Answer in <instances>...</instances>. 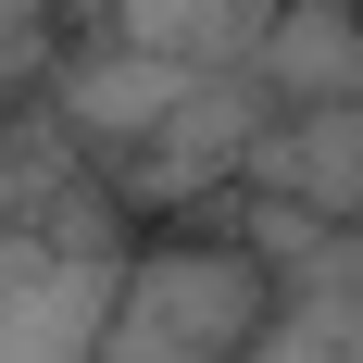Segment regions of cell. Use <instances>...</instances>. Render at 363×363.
<instances>
[{"label":"cell","mask_w":363,"mask_h":363,"mask_svg":"<svg viewBox=\"0 0 363 363\" xmlns=\"http://www.w3.org/2000/svg\"><path fill=\"white\" fill-rule=\"evenodd\" d=\"M251 201V238L276 263V313H263L251 363H363V225L301 213L276 188H238Z\"/></svg>","instance_id":"cell-2"},{"label":"cell","mask_w":363,"mask_h":363,"mask_svg":"<svg viewBox=\"0 0 363 363\" xmlns=\"http://www.w3.org/2000/svg\"><path fill=\"white\" fill-rule=\"evenodd\" d=\"M251 88H263L276 113H301V101H351V88H363V0H263Z\"/></svg>","instance_id":"cell-6"},{"label":"cell","mask_w":363,"mask_h":363,"mask_svg":"<svg viewBox=\"0 0 363 363\" xmlns=\"http://www.w3.org/2000/svg\"><path fill=\"white\" fill-rule=\"evenodd\" d=\"M213 63H188V50H138V38H101V50H75L63 75H50V113H63L88 150H138L163 113L188 101Z\"/></svg>","instance_id":"cell-4"},{"label":"cell","mask_w":363,"mask_h":363,"mask_svg":"<svg viewBox=\"0 0 363 363\" xmlns=\"http://www.w3.org/2000/svg\"><path fill=\"white\" fill-rule=\"evenodd\" d=\"M113 238H13L0 225V363H88L113 313Z\"/></svg>","instance_id":"cell-3"},{"label":"cell","mask_w":363,"mask_h":363,"mask_svg":"<svg viewBox=\"0 0 363 363\" xmlns=\"http://www.w3.org/2000/svg\"><path fill=\"white\" fill-rule=\"evenodd\" d=\"M238 188H276V201H301V213L363 225V88H351V101L263 113V138H251V163H238Z\"/></svg>","instance_id":"cell-5"},{"label":"cell","mask_w":363,"mask_h":363,"mask_svg":"<svg viewBox=\"0 0 363 363\" xmlns=\"http://www.w3.org/2000/svg\"><path fill=\"white\" fill-rule=\"evenodd\" d=\"M263 313H276V263L263 238H138L113 263V313H101V363H251Z\"/></svg>","instance_id":"cell-1"}]
</instances>
